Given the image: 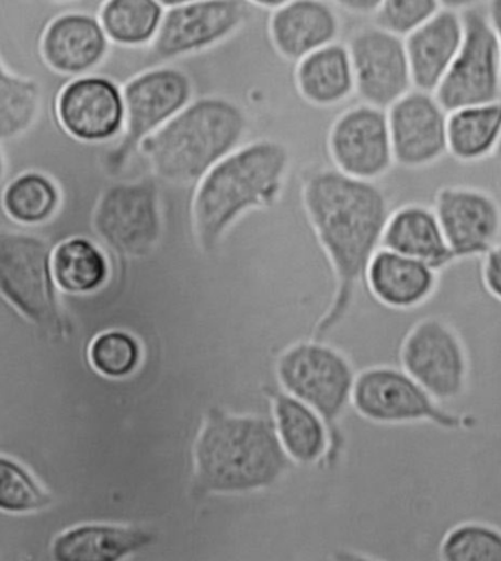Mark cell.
<instances>
[{
    "label": "cell",
    "mask_w": 501,
    "mask_h": 561,
    "mask_svg": "<svg viewBox=\"0 0 501 561\" xmlns=\"http://www.w3.org/2000/svg\"><path fill=\"white\" fill-rule=\"evenodd\" d=\"M164 8L157 0H104L100 8V24L111 43L122 47L150 46Z\"/></svg>",
    "instance_id": "28"
},
{
    "label": "cell",
    "mask_w": 501,
    "mask_h": 561,
    "mask_svg": "<svg viewBox=\"0 0 501 561\" xmlns=\"http://www.w3.org/2000/svg\"><path fill=\"white\" fill-rule=\"evenodd\" d=\"M247 129L248 116L238 103L221 95H206L186 104L168 124L144 139L138 153L160 180L197 184L241 146Z\"/></svg>",
    "instance_id": "4"
},
{
    "label": "cell",
    "mask_w": 501,
    "mask_h": 561,
    "mask_svg": "<svg viewBox=\"0 0 501 561\" xmlns=\"http://www.w3.org/2000/svg\"><path fill=\"white\" fill-rule=\"evenodd\" d=\"M382 248L420 260L435 272L455 261L435 211L418 204L390 215L383 232Z\"/></svg>",
    "instance_id": "24"
},
{
    "label": "cell",
    "mask_w": 501,
    "mask_h": 561,
    "mask_svg": "<svg viewBox=\"0 0 501 561\" xmlns=\"http://www.w3.org/2000/svg\"><path fill=\"white\" fill-rule=\"evenodd\" d=\"M125 128L119 142L106 158V168L119 172L138 153L144 139L157 133L193 102L194 84L185 71L175 67H155L130 78L122 89Z\"/></svg>",
    "instance_id": "6"
},
{
    "label": "cell",
    "mask_w": 501,
    "mask_h": 561,
    "mask_svg": "<svg viewBox=\"0 0 501 561\" xmlns=\"http://www.w3.org/2000/svg\"><path fill=\"white\" fill-rule=\"evenodd\" d=\"M400 365L440 404L459 400L468 382V356L459 336L437 317L409 329L399 352Z\"/></svg>",
    "instance_id": "9"
},
{
    "label": "cell",
    "mask_w": 501,
    "mask_h": 561,
    "mask_svg": "<svg viewBox=\"0 0 501 561\" xmlns=\"http://www.w3.org/2000/svg\"><path fill=\"white\" fill-rule=\"evenodd\" d=\"M352 404L364 420L380 425L431 423L460 432L464 421L448 412L405 369L378 365L356 374Z\"/></svg>",
    "instance_id": "8"
},
{
    "label": "cell",
    "mask_w": 501,
    "mask_h": 561,
    "mask_svg": "<svg viewBox=\"0 0 501 561\" xmlns=\"http://www.w3.org/2000/svg\"><path fill=\"white\" fill-rule=\"evenodd\" d=\"M41 107V84L8 71L0 60V141L19 138L32 129Z\"/></svg>",
    "instance_id": "30"
},
{
    "label": "cell",
    "mask_w": 501,
    "mask_h": 561,
    "mask_svg": "<svg viewBox=\"0 0 501 561\" xmlns=\"http://www.w3.org/2000/svg\"><path fill=\"white\" fill-rule=\"evenodd\" d=\"M440 5L446 8V10H468V8L477 5L479 0H439Z\"/></svg>",
    "instance_id": "38"
},
{
    "label": "cell",
    "mask_w": 501,
    "mask_h": 561,
    "mask_svg": "<svg viewBox=\"0 0 501 561\" xmlns=\"http://www.w3.org/2000/svg\"><path fill=\"white\" fill-rule=\"evenodd\" d=\"M329 151L348 176L374 182L386 175L395 159L385 108L364 103L342 113L331 126Z\"/></svg>",
    "instance_id": "14"
},
{
    "label": "cell",
    "mask_w": 501,
    "mask_h": 561,
    "mask_svg": "<svg viewBox=\"0 0 501 561\" xmlns=\"http://www.w3.org/2000/svg\"><path fill=\"white\" fill-rule=\"evenodd\" d=\"M291 154L274 139L239 146L197 182L191 203L195 241L215 251L225 234L247 213L276 206L282 197Z\"/></svg>",
    "instance_id": "3"
},
{
    "label": "cell",
    "mask_w": 501,
    "mask_h": 561,
    "mask_svg": "<svg viewBox=\"0 0 501 561\" xmlns=\"http://www.w3.org/2000/svg\"><path fill=\"white\" fill-rule=\"evenodd\" d=\"M448 561H501V530L468 522L451 530L440 548Z\"/></svg>",
    "instance_id": "32"
},
{
    "label": "cell",
    "mask_w": 501,
    "mask_h": 561,
    "mask_svg": "<svg viewBox=\"0 0 501 561\" xmlns=\"http://www.w3.org/2000/svg\"><path fill=\"white\" fill-rule=\"evenodd\" d=\"M49 503L45 491L23 467L0 456V511L29 513Z\"/></svg>",
    "instance_id": "33"
},
{
    "label": "cell",
    "mask_w": 501,
    "mask_h": 561,
    "mask_svg": "<svg viewBox=\"0 0 501 561\" xmlns=\"http://www.w3.org/2000/svg\"><path fill=\"white\" fill-rule=\"evenodd\" d=\"M265 396L272 407L278 442L292 462L321 467L330 447L329 432L322 417L281 387H265Z\"/></svg>",
    "instance_id": "22"
},
{
    "label": "cell",
    "mask_w": 501,
    "mask_h": 561,
    "mask_svg": "<svg viewBox=\"0 0 501 561\" xmlns=\"http://www.w3.org/2000/svg\"><path fill=\"white\" fill-rule=\"evenodd\" d=\"M52 251L43 239L0 232V294L21 314L41 325L58 317Z\"/></svg>",
    "instance_id": "11"
},
{
    "label": "cell",
    "mask_w": 501,
    "mask_h": 561,
    "mask_svg": "<svg viewBox=\"0 0 501 561\" xmlns=\"http://www.w3.org/2000/svg\"><path fill=\"white\" fill-rule=\"evenodd\" d=\"M56 117L65 133L87 145L121 137L125 128L124 93L115 81L81 76L65 85L56 100Z\"/></svg>",
    "instance_id": "15"
},
{
    "label": "cell",
    "mask_w": 501,
    "mask_h": 561,
    "mask_svg": "<svg viewBox=\"0 0 501 561\" xmlns=\"http://www.w3.org/2000/svg\"><path fill=\"white\" fill-rule=\"evenodd\" d=\"M355 93L369 106L389 108L411 91V68L405 41L382 27L360 30L350 46Z\"/></svg>",
    "instance_id": "13"
},
{
    "label": "cell",
    "mask_w": 501,
    "mask_h": 561,
    "mask_svg": "<svg viewBox=\"0 0 501 561\" xmlns=\"http://www.w3.org/2000/svg\"><path fill=\"white\" fill-rule=\"evenodd\" d=\"M333 2L352 14L369 15L380 10L383 0H333Z\"/></svg>",
    "instance_id": "36"
},
{
    "label": "cell",
    "mask_w": 501,
    "mask_h": 561,
    "mask_svg": "<svg viewBox=\"0 0 501 561\" xmlns=\"http://www.w3.org/2000/svg\"><path fill=\"white\" fill-rule=\"evenodd\" d=\"M246 2L254 3V5L269 8V10H277L278 7L285 5L289 0H246Z\"/></svg>",
    "instance_id": "39"
},
{
    "label": "cell",
    "mask_w": 501,
    "mask_h": 561,
    "mask_svg": "<svg viewBox=\"0 0 501 561\" xmlns=\"http://www.w3.org/2000/svg\"><path fill=\"white\" fill-rule=\"evenodd\" d=\"M464 41L446 77L434 91L444 111L501 99V51L490 20L478 11L462 15Z\"/></svg>",
    "instance_id": "10"
},
{
    "label": "cell",
    "mask_w": 501,
    "mask_h": 561,
    "mask_svg": "<svg viewBox=\"0 0 501 561\" xmlns=\"http://www.w3.org/2000/svg\"><path fill=\"white\" fill-rule=\"evenodd\" d=\"M303 206L337 284L314 329L312 337L322 341L350 316L369 261L382 248L389 204L373 181L356 180L334 168L305 176Z\"/></svg>",
    "instance_id": "1"
},
{
    "label": "cell",
    "mask_w": 501,
    "mask_h": 561,
    "mask_svg": "<svg viewBox=\"0 0 501 561\" xmlns=\"http://www.w3.org/2000/svg\"><path fill=\"white\" fill-rule=\"evenodd\" d=\"M90 364L103 377L124 380L134 376L141 367L144 350L141 342L126 330H107L91 342Z\"/></svg>",
    "instance_id": "31"
},
{
    "label": "cell",
    "mask_w": 501,
    "mask_h": 561,
    "mask_svg": "<svg viewBox=\"0 0 501 561\" xmlns=\"http://www.w3.org/2000/svg\"><path fill=\"white\" fill-rule=\"evenodd\" d=\"M496 154L499 156V158H501V138H500L499 146H497Z\"/></svg>",
    "instance_id": "42"
},
{
    "label": "cell",
    "mask_w": 501,
    "mask_h": 561,
    "mask_svg": "<svg viewBox=\"0 0 501 561\" xmlns=\"http://www.w3.org/2000/svg\"><path fill=\"white\" fill-rule=\"evenodd\" d=\"M391 150L396 163L424 168L447 151V112L433 93L409 91L389 112Z\"/></svg>",
    "instance_id": "16"
},
{
    "label": "cell",
    "mask_w": 501,
    "mask_h": 561,
    "mask_svg": "<svg viewBox=\"0 0 501 561\" xmlns=\"http://www.w3.org/2000/svg\"><path fill=\"white\" fill-rule=\"evenodd\" d=\"M464 41V21L456 11L442 10L405 38L412 85L434 93L452 67Z\"/></svg>",
    "instance_id": "20"
},
{
    "label": "cell",
    "mask_w": 501,
    "mask_h": 561,
    "mask_svg": "<svg viewBox=\"0 0 501 561\" xmlns=\"http://www.w3.org/2000/svg\"><path fill=\"white\" fill-rule=\"evenodd\" d=\"M62 195L58 184L46 173H21L7 185L2 207L16 224L37 226L46 224L59 210Z\"/></svg>",
    "instance_id": "29"
},
{
    "label": "cell",
    "mask_w": 501,
    "mask_h": 561,
    "mask_svg": "<svg viewBox=\"0 0 501 561\" xmlns=\"http://www.w3.org/2000/svg\"><path fill=\"white\" fill-rule=\"evenodd\" d=\"M50 2H55V3H67V2H72V0H50Z\"/></svg>",
    "instance_id": "43"
},
{
    "label": "cell",
    "mask_w": 501,
    "mask_h": 561,
    "mask_svg": "<svg viewBox=\"0 0 501 561\" xmlns=\"http://www.w3.org/2000/svg\"><path fill=\"white\" fill-rule=\"evenodd\" d=\"M157 2H159L161 7L171 10V8L185 5V3L197 2V0H157Z\"/></svg>",
    "instance_id": "40"
},
{
    "label": "cell",
    "mask_w": 501,
    "mask_h": 561,
    "mask_svg": "<svg viewBox=\"0 0 501 561\" xmlns=\"http://www.w3.org/2000/svg\"><path fill=\"white\" fill-rule=\"evenodd\" d=\"M501 138V100L456 108L447 116V150L462 162L496 151Z\"/></svg>",
    "instance_id": "26"
},
{
    "label": "cell",
    "mask_w": 501,
    "mask_h": 561,
    "mask_svg": "<svg viewBox=\"0 0 501 561\" xmlns=\"http://www.w3.org/2000/svg\"><path fill=\"white\" fill-rule=\"evenodd\" d=\"M490 24L494 30L497 41H499L501 51V0H491Z\"/></svg>",
    "instance_id": "37"
},
{
    "label": "cell",
    "mask_w": 501,
    "mask_h": 561,
    "mask_svg": "<svg viewBox=\"0 0 501 561\" xmlns=\"http://www.w3.org/2000/svg\"><path fill=\"white\" fill-rule=\"evenodd\" d=\"M339 30L337 12L324 0H289L270 20L274 49L294 62L334 43Z\"/></svg>",
    "instance_id": "19"
},
{
    "label": "cell",
    "mask_w": 501,
    "mask_h": 561,
    "mask_svg": "<svg viewBox=\"0 0 501 561\" xmlns=\"http://www.w3.org/2000/svg\"><path fill=\"white\" fill-rule=\"evenodd\" d=\"M5 172H7L5 158H3L2 150H0V184H2L3 178H5Z\"/></svg>",
    "instance_id": "41"
},
{
    "label": "cell",
    "mask_w": 501,
    "mask_h": 561,
    "mask_svg": "<svg viewBox=\"0 0 501 561\" xmlns=\"http://www.w3.org/2000/svg\"><path fill=\"white\" fill-rule=\"evenodd\" d=\"M274 371L282 390L303 400L324 421L330 447L321 467H337L345 447L341 424L352 402L354 365L337 347L312 337L287 346L278 355Z\"/></svg>",
    "instance_id": "5"
},
{
    "label": "cell",
    "mask_w": 501,
    "mask_h": 561,
    "mask_svg": "<svg viewBox=\"0 0 501 561\" xmlns=\"http://www.w3.org/2000/svg\"><path fill=\"white\" fill-rule=\"evenodd\" d=\"M55 284L65 293L89 295L107 284L111 263L102 248L87 238H71L52 252Z\"/></svg>",
    "instance_id": "27"
},
{
    "label": "cell",
    "mask_w": 501,
    "mask_h": 561,
    "mask_svg": "<svg viewBox=\"0 0 501 561\" xmlns=\"http://www.w3.org/2000/svg\"><path fill=\"white\" fill-rule=\"evenodd\" d=\"M248 16L246 0H197L164 12L151 56L172 60L219 45L237 33Z\"/></svg>",
    "instance_id": "12"
},
{
    "label": "cell",
    "mask_w": 501,
    "mask_h": 561,
    "mask_svg": "<svg viewBox=\"0 0 501 561\" xmlns=\"http://www.w3.org/2000/svg\"><path fill=\"white\" fill-rule=\"evenodd\" d=\"M440 11L439 0H383L376 12L378 27L408 36Z\"/></svg>",
    "instance_id": "34"
},
{
    "label": "cell",
    "mask_w": 501,
    "mask_h": 561,
    "mask_svg": "<svg viewBox=\"0 0 501 561\" xmlns=\"http://www.w3.org/2000/svg\"><path fill=\"white\" fill-rule=\"evenodd\" d=\"M365 284L382 306L411 311L433 297L437 272L420 260L380 248L369 261Z\"/></svg>",
    "instance_id": "21"
},
{
    "label": "cell",
    "mask_w": 501,
    "mask_h": 561,
    "mask_svg": "<svg viewBox=\"0 0 501 561\" xmlns=\"http://www.w3.org/2000/svg\"><path fill=\"white\" fill-rule=\"evenodd\" d=\"M296 64V89L314 106H334L355 93L354 68L346 46L330 43Z\"/></svg>",
    "instance_id": "25"
},
{
    "label": "cell",
    "mask_w": 501,
    "mask_h": 561,
    "mask_svg": "<svg viewBox=\"0 0 501 561\" xmlns=\"http://www.w3.org/2000/svg\"><path fill=\"white\" fill-rule=\"evenodd\" d=\"M93 228L122 259L150 256L163 237V211L156 181L117 182L104 190L94 207Z\"/></svg>",
    "instance_id": "7"
},
{
    "label": "cell",
    "mask_w": 501,
    "mask_h": 561,
    "mask_svg": "<svg viewBox=\"0 0 501 561\" xmlns=\"http://www.w3.org/2000/svg\"><path fill=\"white\" fill-rule=\"evenodd\" d=\"M482 280L492 298L501 302V245L492 247L483 261Z\"/></svg>",
    "instance_id": "35"
},
{
    "label": "cell",
    "mask_w": 501,
    "mask_h": 561,
    "mask_svg": "<svg viewBox=\"0 0 501 561\" xmlns=\"http://www.w3.org/2000/svg\"><path fill=\"white\" fill-rule=\"evenodd\" d=\"M152 530L135 525L90 524L59 535L54 556L60 561H119L156 542Z\"/></svg>",
    "instance_id": "23"
},
{
    "label": "cell",
    "mask_w": 501,
    "mask_h": 561,
    "mask_svg": "<svg viewBox=\"0 0 501 561\" xmlns=\"http://www.w3.org/2000/svg\"><path fill=\"white\" fill-rule=\"evenodd\" d=\"M434 211L455 260L487 254L499 241L500 206L483 191L444 188Z\"/></svg>",
    "instance_id": "17"
},
{
    "label": "cell",
    "mask_w": 501,
    "mask_h": 561,
    "mask_svg": "<svg viewBox=\"0 0 501 561\" xmlns=\"http://www.w3.org/2000/svg\"><path fill=\"white\" fill-rule=\"evenodd\" d=\"M111 41L99 16L87 12H65L52 20L43 33V59L64 76H89L104 62Z\"/></svg>",
    "instance_id": "18"
},
{
    "label": "cell",
    "mask_w": 501,
    "mask_h": 561,
    "mask_svg": "<svg viewBox=\"0 0 501 561\" xmlns=\"http://www.w3.org/2000/svg\"><path fill=\"white\" fill-rule=\"evenodd\" d=\"M191 495H248L272 489L291 471L273 420L208 408L195 434Z\"/></svg>",
    "instance_id": "2"
}]
</instances>
